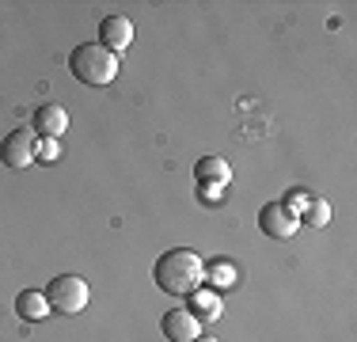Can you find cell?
Instances as JSON below:
<instances>
[{"label": "cell", "mask_w": 357, "mask_h": 342, "mask_svg": "<svg viewBox=\"0 0 357 342\" xmlns=\"http://www.w3.org/2000/svg\"><path fill=\"white\" fill-rule=\"evenodd\" d=\"M202 278H206V262L186 247H172L152 262V281L172 297H190L202 285Z\"/></svg>", "instance_id": "cell-1"}, {"label": "cell", "mask_w": 357, "mask_h": 342, "mask_svg": "<svg viewBox=\"0 0 357 342\" xmlns=\"http://www.w3.org/2000/svg\"><path fill=\"white\" fill-rule=\"evenodd\" d=\"M69 68H73L76 80L88 84V88H107V84L118 76V68H122V57L110 54V50L99 46V42H80V46L69 54Z\"/></svg>", "instance_id": "cell-2"}, {"label": "cell", "mask_w": 357, "mask_h": 342, "mask_svg": "<svg viewBox=\"0 0 357 342\" xmlns=\"http://www.w3.org/2000/svg\"><path fill=\"white\" fill-rule=\"evenodd\" d=\"M91 301V289L80 274H57L54 281L46 285V304L50 312H61V315H76L84 312Z\"/></svg>", "instance_id": "cell-3"}, {"label": "cell", "mask_w": 357, "mask_h": 342, "mask_svg": "<svg viewBox=\"0 0 357 342\" xmlns=\"http://www.w3.org/2000/svg\"><path fill=\"white\" fill-rule=\"evenodd\" d=\"M0 160H4L8 168H31L38 160V133L35 130H12L0 141Z\"/></svg>", "instance_id": "cell-4"}, {"label": "cell", "mask_w": 357, "mask_h": 342, "mask_svg": "<svg viewBox=\"0 0 357 342\" xmlns=\"http://www.w3.org/2000/svg\"><path fill=\"white\" fill-rule=\"evenodd\" d=\"M259 228L270 239H293L296 228H301V221H296V213H289L282 202H266L259 209Z\"/></svg>", "instance_id": "cell-5"}, {"label": "cell", "mask_w": 357, "mask_h": 342, "mask_svg": "<svg viewBox=\"0 0 357 342\" xmlns=\"http://www.w3.org/2000/svg\"><path fill=\"white\" fill-rule=\"evenodd\" d=\"M133 42V23L126 20V15H107L103 23H99V46H107L110 54L122 57L126 50H130Z\"/></svg>", "instance_id": "cell-6"}, {"label": "cell", "mask_w": 357, "mask_h": 342, "mask_svg": "<svg viewBox=\"0 0 357 342\" xmlns=\"http://www.w3.org/2000/svg\"><path fill=\"white\" fill-rule=\"evenodd\" d=\"M31 126H35L38 137L57 141V137L69 130V114H65V107H57V103H42V107L35 110V118H31Z\"/></svg>", "instance_id": "cell-7"}, {"label": "cell", "mask_w": 357, "mask_h": 342, "mask_svg": "<svg viewBox=\"0 0 357 342\" xmlns=\"http://www.w3.org/2000/svg\"><path fill=\"white\" fill-rule=\"evenodd\" d=\"M160 331H164L167 342H190V339H198V315H194V312H183V308L164 312Z\"/></svg>", "instance_id": "cell-8"}, {"label": "cell", "mask_w": 357, "mask_h": 342, "mask_svg": "<svg viewBox=\"0 0 357 342\" xmlns=\"http://www.w3.org/2000/svg\"><path fill=\"white\" fill-rule=\"evenodd\" d=\"M194 179H198V186H228L232 168L220 156H202L198 164H194Z\"/></svg>", "instance_id": "cell-9"}, {"label": "cell", "mask_w": 357, "mask_h": 342, "mask_svg": "<svg viewBox=\"0 0 357 342\" xmlns=\"http://www.w3.org/2000/svg\"><path fill=\"white\" fill-rule=\"evenodd\" d=\"M15 312H20V320H46V315H50L46 293H35V289H23V293L15 297Z\"/></svg>", "instance_id": "cell-10"}, {"label": "cell", "mask_w": 357, "mask_h": 342, "mask_svg": "<svg viewBox=\"0 0 357 342\" xmlns=\"http://www.w3.org/2000/svg\"><path fill=\"white\" fill-rule=\"evenodd\" d=\"M296 221H304L308 228H323L331 221V202L327 198H316V194H308V202H304V209L296 213Z\"/></svg>", "instance_id": "cell-11"}, {"label": "cell", "mask_w": 357, "mask_h": 342, "mask_svg": "<svg viewBox=\"0 0 357 342\" xmlns=\"http://www.w3.org/2000/svg\"><path fill=\"white\" fill-rule=\"evenodd\" d=\"M190 297H194V312H198L202 320H217V315H220V301H217L213 293H202V289H194Z\"/></svg>", "instance_id": "cell-12"}, {"label": "cell", "mask_w": 357, "mask_h": 342, "mask_svg": "<svg viewBox=\"0 0 357 342\" xmlns=\"http://www.w3.org/2000/svg\"><path fill=\"white\" fill-rule=\"evenodd\" d=\"M209 278H213V285H220V289H228V285H236V270L228 267V262H213V267H209Z\"/></svg>", "instance_id": "cell-13"}, {"label": "cell", "mask_w": 357, "mask_h": 342, "mask_svg": "<svg viewBox=\"0 0 357 342\" xmlns=\"http://www.w3.org/2000/svg\"><path fill=\"white\" fill-rule=\"evenodd\" d=\"M57 141H50V137H38V156H42V164H54L57 160Z\"/></svg>", "instance_id": "cell-14"}, {"label": "cell", "mask_w": 357, "mask_h": 342, "mask_svg": "<svg viewBox=\"0 0 357 342\" xmlns=\"http://www.w3.org/2000/svg\"><path fill=\"white\" fill-rule=\"evenodd\" d=\"M304 202H308V194H304V191H293V194H289V202H282V205H285L289 213H301Z\"/></svg>", "instance_id": "cell-15"}, {"label": "cell", "mask_w": 357, "mask_h": 342, "mask_svg": "<svg viewBox=\"0 0 357 342\" xmlns=\"http://www.w3.org/2000/svg\"><path fill=\"white\" fill-rule=\"evenodd\" d=\"M225 194H220V186H202V202H220Z\"/></svg>", "instance_id": "cell-16"}, {"label": "cell", "mask_w": 357, "mask_h": 342, "mask_svg": "<svg viewBox=\"0 0 357 342\" xmlns=\"http://www.w3.org/2000/svg\"><path fill=\"white\" fill-rule=\"evenodd\" d=\"M190 342H217V339H202V335H198V339H190Z\"/></svg>", "instance_id": "cell-17"}]
</instances>
